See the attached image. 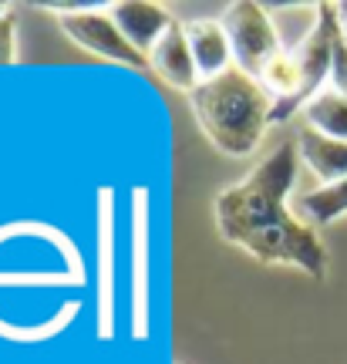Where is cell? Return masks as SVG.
I'll use <instances>...</instances> for the list:
<instances>
[{"instance_id":"cell-2","label":"cell","mask_w":347,"mask_h":364,"mask_svg":"<svg viewBox=\"0 0 347 364\" xmlns=\"http://www.w3.org/2000/svg\"><path fill=\"white\" fill-rule=\"evenodd\" d=\"M189 105L203 135L223 156L233 159L257 152L273 112V98L260 88L253 75L240 71L236 65L219 78L199 81L189 95Z\"/></svg>"},{"instance_id":"cell-6","label":"cell","mask_w":347,"mask_h":364,"mask_svg":"<svg viewBox=\"0 0 347 364\" xmlns=\"http://www.w3.org/2000/svg\"><path fill=\"white\" fill-rule=\"evenodd\" d=\"M149 71H155L169 88L189 91V95H193L196 85L203 81L199 78V71H196L193 48H189V41H186V27H182V21H172L166 34L155 41V48L149 51Z\"/></svg>"},{"instance_id":"cell-10","label":"cell","mask_w":347,"mask_h":364,"mask_svg":"<svg viewBox=\"0 0 347 364\" xmlns=\"http://www.w3.org/2000/svg\"><path fill=\"white\" fill-rule=\"evenodd\" d=\"M304 115H307V129L321 132L327 139H337V142H347V95L337 91L334 85L317 91L307 102Z\"/></svg>"},{"instance_id":"cell-1","label":"cell","mask_w":347,"mask_h":364,"mask_svg":"<svg viewBox=\"0 0 347 364\" xmlns=\"http://www.w3.org/2000/svg\"><path fill=\"white\" fill-rule=\"evenodd\" d=\"M297 166V142H283L267 159H260L243 182L216 196V230L226 243L250 253L257 263H287L314 280H324L331 260L327 247L317 230L287 206Z\"/></svg>"},{"instance_id":"cell-3","label":"cell","mask_w":347,"mask_h":364,"mask_svg":"<svg viewBox=\"0 0 347 364\" xmlns=\"http://www.w3.org/2000/svg\"><path fill=\"white\" fill-rule=\"evenodd\" d=\"M219 24H223L226 38H230L233 65L240 71H246V75H253V78L283 51L277 27L267 17L263 4H257V0H236V4H230L223 11V17H219Z\"/></svg>"},{"instance_id":"cell-4","label":"cell","mask_w":347,"mask_h":364,"mask_svg":"<svg viewBox=\"0 0 347 364\" xmlns=\"http://www.w3.org/2000/svg\"><path fill=\"white\" fill-rule=\"evenodd\" d=\"M58 24L78 48H85L88 54H98L105 61L135 68V71H149V54H142L139 48H132L129 38L118 31V24L105 7L95 11H75V14H58Z\"/></svg>"},{"instance_id":"cell-15","label":"cell","mask_w":347,"mask_h":364,"mask_svg":"<svg viewBox=\"0 0 347 364\" xmlns=\"http://www.w3.org/2000/svg\"><path fill=\"white\" fill-rule=\"evenodd\" d=\"M4 17H11V7H7V4L0 0V21H4Z\"/></svg>"},{"instance_id":"cell-12","label":"cell","mask_w":347,"mask_h":364,"mask_svg":"<svg viewBox=\"0 0 347 364\" xmlns=\"http://www.w3.org/2000/svg\"><path fill=\"white\" fill-rule=\"evenodd\" d=\"M17 61V24L14 17L0 21V68H7Z\"/></svg>"},{"instance_id":"cell-14","label":"cell","mask_w":347,"mask_h":364,"mask_svg":"<svg viewBox=\"0 0 347 364\" xmlns=\"http://www.w3.org/2000/svg\"><path fill=\"white\" fill-rule=\"evenodd\" d=\"M337 17H341V41L347 44V4H337Z\"/></svg>"},{"instance_id":"cell-7","label":"cell","mask_w":347,"mask_h":364,"mask_svg":"<svg viewBox=\"0 0 347 364\" xmlns=\"http://www.w3.org/2000/svg\"><path fill=\"white\" fill-rule=\"evenodd\" d=\"M182 27H186V41L193 48V61L199 78L209 81V78H219L223 71H230L233 48L216 17H193V21H182Z\"/></svg>"},{"instance_id":"cell-8","label":"cell","mask_w":347,"mask_h":364,"mask_svg":"<svg viewBox=\"0 0 347 364\" xmlns=\"http://www.w3.org/2000/svg\"><path fill=\"white\" fill-rule=\"evenodd\" d=\"M108 14L118 24V31L129 38L132 48H139L142 54L152 51L155 41L162 38L169 24L176 21L159 4H149V0H115V4H108Z\"/></svg>"},{"instance_id":"cell-9","label":"cell","mask_w":347,"mask_h":364,"mask_svg":"<svg viewBox=\"0 0 347 364\" xmlns=\"http://www.w3.org/2000/svg\"><path fill=\"white\" fill-rule=\"evenodd\" d=\"M297 152L310 166V172L317 179H324V186L347 179V142H337V139H327L321 132L304 129L297 139Z\"/></svg>"},{"instance_id":"cell-11","label":"cell","mask_w":347,"mask_h":364,"mask_svg":"<svg viewBox=\"0 0 347 364\" xmlns=\"http://www.w3.org/2000/svg\"><path fill=\"white\" fill-rule=\"evenodd\" d=\"M297 213H300V220L307 223V226H314V230L341 220L347 213V179L327 182V186H317V189L304 193L300 203H297Z\"/></svg>"},{"instance_id":"cell-13","label":"cell","mask_w":347,"mask_h":364,"mask_svg":"<svg viewBox=\"0 0 347 364\" xmlns=\"http://www.w3.org/2000/svg\"><path fill=\"white\" fill-rule=\"evenodd\" d=\"M331 85L337 91H344L347 95V44L341 41L337 44V54H334V75H331Z\"/></svg>"},{"instance_id":"cell-5","label":"cell","mask_w":347,"mask_h":364,"mask_svg":"<svg viewBox=\"0 0 347 364\" xmlns=\"http://www.w3.org/2000/svg\"><path fill=\"white\" fill-rule=\"evenodd\" d=\"M337 44H341L337 4H317V21H314V27L290 48L297 68H300V81H304V108H307V102L317 91L327 88V81L334 75Z\"/></svg>"}]
</instances>
